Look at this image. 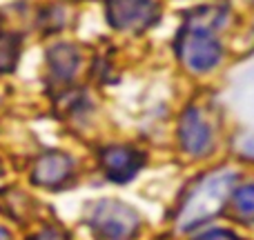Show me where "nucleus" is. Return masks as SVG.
I'll return each mask as SVG.
<instances>
[{
  "mask_svg": "<svg viewBox=\"0 0 254 240\" xmlns=\"http://www.w3.org/2000/svg\"><path fill=\"white\" fill-rule=\"evenodd\" d=\"M225 20V9L198 7L185 18V25L176 40L179 58L192 71H207L221 60V43L214 31Z\"/></svg>",
  "mask_w": 254,
  "mask_h": 240,
  "instance_id": "1",
  "label": "nucleus"
},
{
  "mask_svg": "<svg viewBox=\"0 0 254 240\" xmlns=\"http://www.w3.org/2000/svg\"><path fill=\"white\" fill-rule=\"evenodd\" d=\"M234 183H237V174L234 171H216L203 178L201 183L194 187L190 198L185 200L183 209L179 214V227L181 229H192L196 225L205 223L214 214H219L221 207L225 205L230 192H232Z\"/></svg>",
  "mask_w": 254,
  "mask_h": 240,
  "instance_id": "2",
  "label": "nucleus"
},
{
  "mask_svg": "<svg viewBox=\"0 0 254 240\" xmlns=\"http://www.w3.org/2000/svg\"><path fill=\"white\" fill-rule=\"evenodd\" d=\"M85 223L101 240H129L138 232L140 218L131 207L119 200H98L87 207Z\"/></svg>",
  "mask_w": 254,
  "mask_h": 240,
  "instance_id": "3",
  "label": "nucleus"
},
{
  "mask_svg": "<svg viewBox=\"0 0 254 240\" xmlns=\"http://www.w3.org/2000/svg\"><path fill=\"white\" fill-rule=\"evenodd\" d=\"M158 18L154 0H107V20L121 31H143Z\"/></svg>",
  "mask_w": 254,
  "mask_h": 240,
  "instance_id": "4",
  "label": "nucleus"
},
{
  "mask_svg": "<svg viewBox=\"0 0 254 240\" xmlns=\"http://www.w3.org/2000/svg\"><path fill=\"white\" fill-rule=\"evenodd\" d=\"M101 162H103V171L107 174L110 180H114V183H127L140 169L143 156L127 147H110L103 151Z\"/></svg>",
  "mask_w": 254,
  "mask_h": 240,
  "instance_id": "5",
  "label": "nucleus"
},
{
  "mask_svg": "<svg viewBox=\"0 0 254 240\" xmlns=\"http://www.w3.org/2000/svg\"><path fill=\"white\" fill-rule=\"evenodd\" d=\"M181 143L192 156H203L212 147V131L198 111L190 109L181 120Z\"/></svg>",
  "mask_w": 254,
  "mask_h": 240,
  "instance_id": "6",
  "label": "nucleus"
},
{
  "mask_svg": "<svg viewBox=\"0 0 254 240\" xmlns=\"http://www.w3.org/2000/svg\"><path fill=\"white\" fill-rule=\"evenodd\" d=\"M71 169H74V160H71L67 153L63 151H52L45 153L34 167V178L36 185H43V187H58L69 178Z\"/></svg>",
  "mask_w": 254,
  "mask_h": 240,
  "instance_id": "7",
  "label": "nucleus"
},
{
  "mask_svg": "<svg viewBox=\"0 0 254 240\" xmlns=\"http://www.w3.org/2000/svg\"><path fill=\"white\" fill-rule=\"evenodd\" d=\"M232 102L239 116L254 127V65L237 78L232 89Z\"/></svg>",
  "mask_w": 254,
  "mask_h": 240,
  "instance_id": "8",
  "label": "nucleus"
},
{
  "mask_svg": "<svg viewBox=\"0 0 254 240\" xmlns=\"http://www.w3.org/2000/svg\"><path fill=\"white\" fill-rule=\"evenodd\" d=\"M49 65L61 80H69L80 65V56L71 45H56L49 51Z\"/></svg>",
  "mask_w": 254,
  "mask_h": 240,
  "instance_id": "9",
  "label": "nucleus"
},
{
  "mask_svg": "<svg viewBox=\"0 0 254 240\" xmlns=\"http://www.w3.org/2000/svg\"><path fill=\"white\" fill-rule=\"evenodd\" d=\"M234 209L246 223H254V185H246L234 196Z\"/></svg>",
  "mask_w": 254,
  "mask_h": 240,
  "instance_id": "10",
  "label": "nucleus"
},
{
  "mask_svg": "<svg viewBox=\"0 0 254 240\" xmlns=\"http://www.w3.org/2000/svg\"><path fill=\"white\" fill-rule=\"evenodd\" d=\"M18 47L13 38H0V71H9L16 65Z\"/></svg>",
  "mask_w": 254,
  "mask_h": 240,
  "instance_id": "11",
  "label": "nucleus"
},
{
  "mask_svg": "<svg viewBox=\"0 0 254 240\" xmlns=\"http://www.w3.org/2000/svg\"><path fill=\"white\" fill-rule=\"evenodd\" d=\"M194 240H237V236L232 232H228V229H212V232L203 234V236H198Z\"/></svg>",
  "mask_w": 254,
  "mask_h": 240,
  "instance_id": "12",
  "label": "nucleus"
},
{
  "mask_svg": "<svg viewBox=\"0 0 254 240\" xmlns=\"http://www.w3.org/2000/svg\"><path fill=\"white\" fill-rule=\"evenodd\" d=\"M243 151H246L248 156L254 158V136H252V138H248L246 143H243Z\"/></svg>",
  "mask_w": 254,
  "mask_h": 240,
  "instance_id": "13",
  "label": "nucleus"
},
{
  "mask_svg": "<svg viewBox=\"0 0 254 240\" xmlns=\"http://www.w3.org/2000/svg\"><path fill=\"white\" fill-rule=\"evenodd\" d=\"M0 240H9V234H7V229H2V227H0Z\"/></svg>",
  "mask_w": 254,
  "mask_h": 240,
  "instance_id": "14",
  "label": "nucleus"
}]
</instances>
